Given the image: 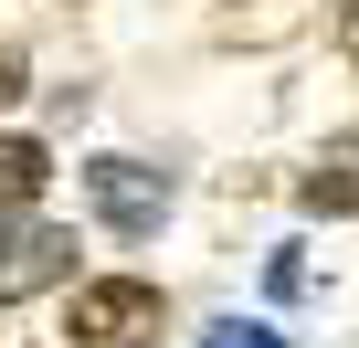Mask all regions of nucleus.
Wrapping results in <instances>:
<instances>
[{"instance_id":"1","label":"nucleus","mask_w":359,"mask_h":348,"mask_svg":"<svg viewBox=\"0 0 359 348\" xmlns=\"http://www.w3.org/2000/svg\"><path fill=\"white\" fill-rule=\"evenodd\" d=\"M74 348H148L158 337V285L137 274H106V285H74Z\"/></svg>"},{"instance_id":"4","label":"nucleus","mask_w":359,"mask_h":348,"mask_svg":"<svg viewBox=\"0 0 359 348\" xmlns=\"http://www.w3.org/2000/svg\"><path fill=\"white\" fill-rule=\"evenodd\" d=\"M296 201H306V211H359V137H327V148L306 158Z\"/></svg>"},{"instance_id":"6","label":"nucleus","mask_w":359,"mask_h":348,"mask_svg":"<svg viewBox=\"0 0 359 348\" xmlns=\"http://www.w3.org/2000/svg\"><path fill=\"white\" fill-rule=\"evenodd\" d=\"M201 348H285V337H275V327H254V316H212V327H201Z\"/></svg>"},{"instance_id":"5","label":"nucleus","mask_w":359,"mask_h":348,"mask_svg":"<svg viewBox=\"0 0 359 348\" xmlns=\"http://www.w3.org/2000/svg\"><path fill=\"white\" fill-rule=\"evenodd\" d=\"M43 180H53V158H43L32 137H0V222L32 211V201H43Z\"/></svg>"},{"instance_id":"7","label":"nucleus","mask_w":359,"mask_h":348,"mask_svg":"<svg viewBox=\"0 0 359 348\" xmlns=\"http://www.w3.org/2000/svg\"><path fill=\"white\" fill-rule=\"evenodd\" d=\"M338 53L359 64V0H348V11H338Z\"/></svg>"},{"instance_id":"2","label":"nucleus","mask_w":359,"mask_h":348,"mask_svg":"<svg viewBox=\"0 0 359 348\" xmlns=\"http://www.w3.org/2000/svg\"><path fill=\"white\" fill-rule=\"evenodd\" d=\"M85 201H95L106 232L148 243V232L169 222V169H148V158H95V169H85Z\"/></svg>"},{"instance_id":"3","label":"nucleus","mask_w":359,"mask_h":348,"mask_svg":"<svg viewBox=\"0 0 359 348\" xmlns=\"http://www.w3.org/2000/svg\"><path fill=\"white\" fill-rule=\"evenodd\" d=\"M43 285H74V232L64 222H0V306H22Z\"/></svg>"}]
</instances>
